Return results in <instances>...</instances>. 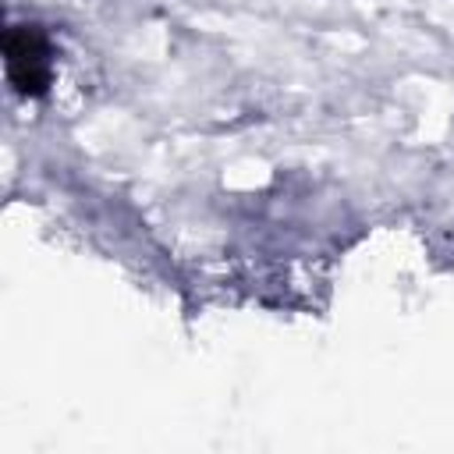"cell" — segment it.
I'll list each match as a JSON object with an SVG mask.
<instances>
[{"instance_id":"1","label":"cell","mask_w":454,"mask_h":454,"mask_svg":"<svg viewBox=\"0 0 454 454\" xmlns=\"http://www.w3.org/2000/svg\"><path fill=\"white\" fill-rule=\"evenodd\" d=\"M4 67L18 96H43L53 82V46L46 32L35 25H14L4 39Z\"/></svg>"}]
</instances>
